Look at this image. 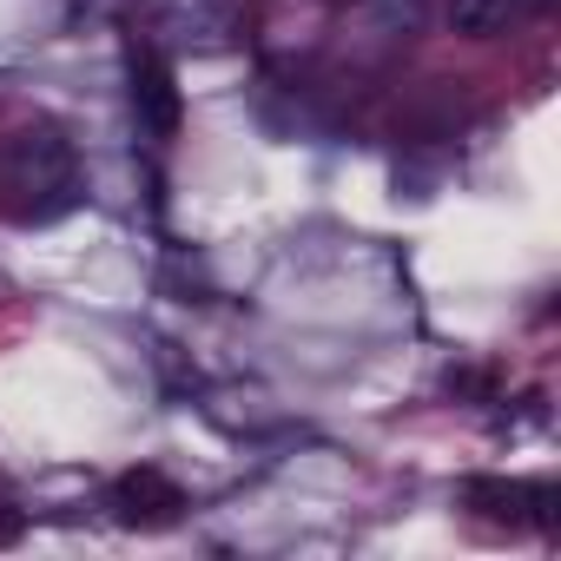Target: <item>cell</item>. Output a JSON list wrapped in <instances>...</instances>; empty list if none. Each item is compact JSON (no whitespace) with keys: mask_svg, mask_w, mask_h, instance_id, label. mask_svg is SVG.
<instances>
[{"mask_svg":"<svg viewBox=\"0 0 561 561\" xmlns=\"http://www.w3.org/2000/svg\"><path fill=\"white\" fill-rule=\"evenodd\" d=\"M133 113L152 139L179 133V87H172V67L159 54H133Z\"/></svg>","mask_w":561,"mask_h":561,"instance_id":"obj_3","label":"cell"},{"mask_svg":"<svg viewBox=\"0 0 561 561\" xmlns=\"http://www.w3.org/2000/svg\"><path fill=\"white\" fill-rule=\"evenodd\" d=\"M508 14H515V0H449V27H456V34H469V41L502 34V27H508Z\"/></svg>","mask_w":561,"mask_h":561,"instance_id":"obj_4","label":"cell"},{"mask_svg":"<svg viewBox=\"0 0 561 561\" xmlns=\"http://www.w3.org/2000/svg\"><path fill=\"white\" fill-rule=\"evenodd\" d=\"M0 185L27 205H47V198H67L73 192V146L54 133V126H21L0 139Z\"/></svg>","mask_w":561,"mask_h":561,"instance_id":"obj_1","label":"cell"},{"mask_svg":"<svg viewBox=\"0 0 561 561\" xmlns=\"http://www.w3.org/2000/svg\"><path fill=\"white\" fill-rule=\"evenodd\" d=\"M113 508H119V522H133V528H172V522L185 515V489H179L172 476H159V469H133V476H119Z\"/></svg>","mask_w":561,"mask_h":561,"instance_id":"obj_2","label":"cell"},{"mask_svg":"<svg viewBox=\"0 0 561 561\" xmlns=\"http://www.w3.org/2000/svg\"><path fill=\"white\" fill-rule=\"evenodd\" d=\"M528 8H554V0H528Z\"/></svg>","mask_w":561,"mask_h":561,"instance_id":"obj_5","label":"cell"}]
</instances>
